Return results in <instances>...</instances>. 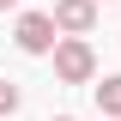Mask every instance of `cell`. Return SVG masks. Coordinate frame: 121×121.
Masks as SVG:
<instances>
[{"mask_svg": "<svg viewBox=\"0 0 121 121\" xmlns=\"http://www.w3.org/2000/svg\"><path fill=\"white\" fill-rule=\"evenodd\" d=\"M18 48L24 55H48V48H60V24L48 12H24L18 18Z\"/></svg>", "mask_w": 121, "mask_h": 121, "instance_id": "cell-2", "label": "cell"}, {"mask_svg": "<svg viewBox=\"0 0 121 121\" xmlns=\"http://www.w3.org/2000/svg\"><path fill=\"white\" fill-rule=\"evenodd\" d=\"M6 6H12V0H0V12H6Z\"/></svg>", "mask_w": 121, "mask_h": 121, "instance_id": "cell-6", "label": "cell"}, {"mask_svg": "<svg viewBox=\"0 0 121 121\" xmlns=\"http://www.w3.org/2000/svg\"><path fill=\"white\" fill-rule=\"evenodd\" d=\"M18 109V85H6V79H0V115H12Z\"/></svg>", "mask_w": 121, "mask_h": 121, "instance_id": "cell-5", "label": "cell"}, {"mask_svg": "<svg viewBox=\"0 0 121 121\" xmlns=\"http://www.w3.org/2000/svg\"><path fill=\"white\" fill-rule=\"evenodd\" d=\"M55 73L67 79V85H85V79L97 73V55H91L85 36H60V48H55Z\"/></svg>", "mask_w": 121, "mask_h": 121, "instance_id": "cell-1", "label": "cell"}, {"mask_svg": "<svg viewBox=\"0 0 121 121\" xmlns=\"http://www.w3.org/2000/svg\"><path fill=\"white\" fill-rule=\"evenodd\" d=\"M55 24L67 30V36H85V30L97 24V0H55Z\"/></svg>", "mask_w": 121, "mask_h": 121, "instance_id": "cell-3", "label": "cell"}, {"mask_svg": "<svg viewBox=\"0 0 121 121\" xmlns=\"http://www.w3.org/2000/svg\"><path fill=\"white\" fill-rule=\"evenodd\" d=\"M97 109H103L109 121H121V73H115V79H103V85H97Z\"/></svg>", "mask_w": 121, "mask_h": 121, "instance_id": "cell-4", "label": "cell"}, {"mask_svg": "<svg viewBox=\"0 0 121 121\" xmlns=\"http://www.w3.org/2000/svg\"><path fill=\"white\" fill-rule=\"evenodd\" d=\"M60 121H73V115H60Z\"/></svg>", "mask_w": 121, "mask_h": 121, "instance_id": "cell-7", "label": "cell"}]
</instances>
